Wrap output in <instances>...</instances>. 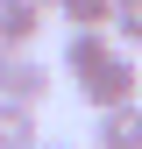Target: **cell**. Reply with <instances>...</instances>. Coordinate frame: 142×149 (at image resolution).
<instances>
[{"mask_svg": "<svg viewBox=\"0 0 142 149\" xmlns=\"http://www.w3.org/2000/svg\"><path fill=\"white\" fill-rule=\"evenodd\" d=\"M50 100V64L36 50H0V107H43Z\"/></svg>", "mask_w": 142, "mask_h": 149, "instance_id": "obj_2", "label": "cell"}, {"mask_svg": "<svg viewBox=\"0 0 142 149\" xmlns=\"http://www.w3.org/2000/svg\"><path fill=\"white\" fill-rule=\"evenodd\" d=\"M93 149H142V100L106 107V114H100V128H93Z\"/></svg>", "mask_w": 142, "mask_h": 149, "instance_id": "obj_3", "label": "cell"}, {"mask_svg": "<svg viewBox=\"0 0 142 149\" xmlns=\"http://www.w3.org/2000/svg\"><path fill=\"white\" fill-rule=\"evenodd\" d=\"M50 14L36 7V0H0V50H29L36 36H43Z\"/></svg>", "mask_w": 142, "mask_h": 149, "instance_id": "obj_4", "label": "cell"}, {"mask_svg": "<svg viewBox=\"0 0 142 149\" xmlns=\"http://www.w3.org/2000/svg\"><path fill=\"white\" fill-rule=\"evenodd\" d=\"M36 142H43L36 107H0V149H36Z\"/></svg>", "mask_w": 142, "mask_h": 149, "instance_id": "obj_6", "label": "cell"}, {"mask_svg": "<svg viewBox=\"0 0 142 149\" xmlns=\"http://www.w3.org/2000/svg\"><path fill=\"white\" fill-rule=\"evenodd\" d=\"M78 100L85 107H93V114H106V107H128V100H142V71H135V57H128V50H106V57L93 64V71H85V78H78Z\"/></svg>", "mask_w": 142, "mask_h": 149, "instance_id": "obj_1", "label": "cell"}, {"mask_svg": "<svg viewBox=\"0 0 142 149\" xmlns=\"http://www.w3.org/2000/svg\"><path fill=\"white\" fill-rule=\"evenodd\" d=\"M57 14L71 22V36H85V29H106V14H114V0H57Z\"/></svg>", "mask_w": 142, "mask_h": 149, "instance_id": "obj_8", "label": "cell"}, {"mask_svg": "<svg viewBox=\"0 0 142 149\" xmlns=\"http://www.w3.org/2000/svg\"><path fill=\"white\" fill-rule=\"evenodd\" d=\"M106 50H114V36H106V29H85V36H71V43H64V78L78 85L85 71H93V64L106 57Z\"/></svg>", "mask_w": 142, "mask_h": 149, "instance_id": "obj_5", "label": "cell"}, {"mask_svg": "<svg viewBox=\"0 0 142 149\" xmlns=\"http://www.w3.org/2000/svg\"><path fill=\"white\" fill-rule=\"evenodd\" d=\"M106 36H114L121 50H142V0H114V14H106Z\"/></svg>", "mask_w": 142, "mask_h": 149, "instance_id": "obj_7", "label": "cell"}, {"mask_svg": "<svg viewBox=\"0 0 142 149\" xmlns=\"http://www.w3.org/2000/svg\"><path fill=\"white\" fill-rule=\"evenodd\" d=\"M36 149H71V142H36Z\"/></svg>", "mask_w": 142, "mask_h": 149, "instance_id": "obj_9", "label": "cell"}, {"mask_svg": "<svg viewBox=\"0 0 142 149\" xmlns=\"http://www.w3.org/2000/svg\"><path fill=\"white\" fill-rule=\"evenodd\" d=\"M36 7H43V14H50V7H57V0H36Z\"/></svg>", "mask_w": 142, "mask_h": 149, "instance_id": "obj_10", "label": "cell"}]
</instances>
